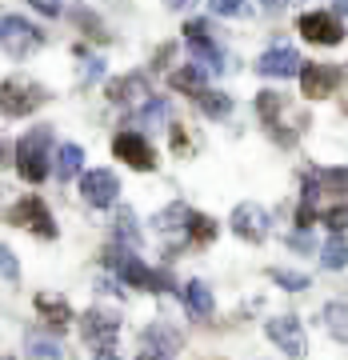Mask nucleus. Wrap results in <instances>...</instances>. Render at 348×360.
Listing matches in <instances>:
<instances>
[{"instance_id":"f257e3e1","label":"nucleus","mask_w":348,"mask_h":360,"mask_svg":"<svg viewBox=\"0 0 348 360\" xmlns=\"http://www.w3.org/2000/svg\"><path fill=\"white\" fill-rule=\"evenodd\" d=\"M108 269H112L124 284H132V288H148V292H168V288H172L168 272L148 269V264L136 257V248H124V245H116V240H112V248H108Z\"/></svg>"},{"instance_id":"f03ea898","label":"nucleus","mask_w":348,"mask_h":360,"mask_svg":"<svg viewBox=\"0 0 348 360\" xmlns=\"http://www.w3.org/2000/svg\"><path fill=\"white\" fill-rule=\"evenodd\" d=\"M52 129H32L25 132L20 141H16V172L28 180V184H40V180L49 176V168H56V160H52Z\"/></svg>"},{"instance_id":"7ed1b4c3","label":"nucleus","mask_w":348,"mask_h":360,"mask_svg":"<svg viewBox=\"0 0 348 360\" xmlns=\"http://www.w3.org/2000/svg\"><path fill=\"white\" fill-rule=\"evenodd\" d=\"M184 40H188V49H193V60L205 68L208 77H220V72L228 68V52L212 40L208 20H188V25H184Z\"/></svg>"},{"instance_id":"20e7f679","label":"nucleus","mask_w":348,"mask_h":360,"mask_svg":"<svg viewBox=\"0 0 348 360\" xmlns=\"http://www.w3.org/2000/svg\"><path fill=\"white\" fill-rule=\"evenodd\" d=\"M8 224H20V229L37 232V236H44V240H56V220H52L49 205L40 200V196H20L13 208H8Z\"/></svg>"},{"instance_id":"39448f33","label":"nucleus","mask_w":348,"mask_h":360,"mask_svg":"<svg viewBox=\"0 0 348 360\" xmlns=\"http://www.w3.org/2000/svg\"><path fill=\"white\" fill-rule=\"evenodd\" d=\"M80 333H84V340H89L96 352H108V348L116 345V336H120V316L108 312V309H89L80 316Z\"/></svg>"},{"instance_id":"423d86ee","label":"nucleus","mask_w":348,"mask_h":360,"mask_svg":"<svg viewBox=\"0 0 348 360\" xmlns=\"http://www.w3.org/2000/svg\"><path fill=\"white\" fill-rule=\"evenodd\" d=\"M264 333H269V340L281 352H288L292 360H304L309 340H304V328H300L297 316H272V321H264Z\"/></svg>"},{"instance_id":"0eeeda50","label":"nucleus","mask_w":348,"mask_h":360,"mask_svg":"<svg viewBox=\"0 0 348 360\" xmlns=\"http://www.w3.org/2000/svg\"><path fill=\"white\" fill-rule=\"evenodd\" d=\"M80 196H84L92 208H112L116 196H120V180H116V172H108V168H92V172L80 176Z\"/></svg>"},{"instance_id":"6e6552de","label":"nucleus","mask_w":348,"mask_h":360,"mask_svg":"<svg viewBox=\"0 0 348 360\" xmlns=\"http://www.w3.org/2000/svg\"><path fill=\"white\" fill-rule=\"evenodd\" d=\"M112 153H116V160H124V165L136 168V172H153V168H156L153 144L144 141L141 132H116Z\"/></svg>"},{"instance_id":"1a4fd4ad","label":"nucleus","mask_w":348,"mask_h":360,"mask_svg":"<svg viewBox=\"0 0 348 360\" xmlns=\"http://www.w3.org/2000/svg\"><path fill=\"white\" fill-rule=\"evenodd\" d=\"M269 224H272V217L260 205H252V200L232 208V232H236L240 240H248V245H260V240L269 236Z\"/></svg>"},{"instance_id":"9d476101","label":"nucleus","mask_w":348,"mask_h":360,"mask_svg":"<svg viewBox=\"0 0 348 360\" xmlns=\"http://www.w3.org/2000/svg\"><path fill=\"white\" fill-rule=\"evenodd\" d=\"M297 28L304 32V40H312V44H340L344 40V28H340V20L336 16H328L324 8H316V13H304L297 20Z\"/></svg>"},{"instance_id":"9b49d317","label":"nucleus","mask_w":348,"mask_h":360,"mask_svg":"<svg viewBox=\"0 0 348 360\" xmlns=\"http://www.w3.org/2000/svg\"><path fill=\"white\" fill-rule=\"evenodd\" d=\"M40 101H44V89H40V84L4 80V116H25V112H32Z\"/></svg>"},{"instance_id":"f8f14e48","label":"nucleus","mask_w":348,"mask_h":360,"mask_svg":"<svg viewBox=\"0 0 348 360\" xmlns=\"http://www.w3.org/2000/svg\"><path fill=\"white\" fill-rule=\"evenodd\" d=\"M0 32H4V52H8V56H25L32 44H40V32L28 25L25 16H4Z\"/></svg>"},{"instance_id":"ddd939ff","label":"nucleus","mask_w":348,"mask_h":360,"mask_svg":"<svg viewBox=\"0 0 348 360\" xmlns=\"http://www.w3.org/2000/svg\"><path fill=\"white\" fill-rule=\"evenodd\" d=\"M260 72L264 77H297L300 68H304V60L297 56V49H288V44H276V49H269L264 56H260Z\"/></svg>"},{"instance_id":"4468645a","label":"nucleus","mask_w":348,"mask_h":360,"mask_svg":"<svg viewBox=\"0 0 348 360\" xmlns=\"http://www.w3.org/2000/svg\"><path fill=\"white\" fill-rule=\"evenodd\" d=\"M336 84H340V72L328 68V65H304L300 68V89H304V96H312V101L328 96Z\"/></svg>"},{"instance_id":"2eb2a0df","label":"nucleus","mask_w":348,"mask_h":360,"mask_svg":"<svg viewBox=\"0 0 348 360\" xmlns=\"http://www.w3.org/2000/svg\"><path fill=\"white\" fill-rule=\"evenodd\" d=\"M184 292V309L193 312L196 321H208V316H212V312H217V300H212V288H208L205 281H188L181 288Z\"/></svg>"},{"instance_id":"dca6fc26","label":"nucleus","mask_w":348,"mask_h":360,"mask_svg":"<svg viewBox=\"0 0 348 360\" xmlns=\"http://www.w3.org/2000/svg\"><path fill=\"white\" fill-rule=\"evenodd\" d=\"M141 340L148 352H156V356H165V360H172V352L181 348V333H172L168 324H148Z\"/></svg>"},{"instance_id":"f3484780","label":"nucleus","mask_w":348,"mask_h":360,"mask_svg":"<svg viewBox=\"0 0 348 360\" xmlns=\"http://www.w3.org/2000/svg\"><path fill=\"white\" fill-rule=\"evenodd\" d=\"M37 312H40V321H49L52 328H65V324L72 321L68 300H65V296H56V292H40L37 296Z\"/></svg>"},{"instance_id":"a211bd4d","label":"nucleus","mask_w":348,"mask_h":360,"mask_svg":"<svg viewBox=\"0 0 348 360\" xmlns=\"http://www.w3.org/2000/svg\"><path fill=\"white\" fill-rule=\"evenodd\" d=\"M321 316H324L328 336H333V340H340V345H348V300H328Z\"/></svg>"},{"instance_id":"6ab92c4d","label":"nucleus","mask_w":348,"mask_h":360,"mask_svg":"<svg viewBox=\"0 0 348 360\" xmlns=\"http://www.w3.org/2000/svg\"><path fill=\"white\" fill-rule=\"evenodd\" d=\"M188 224H193V208H184V205H172L165 208V212H156V229L172 232V236H188Z\"/></svg>"},{"instance_id":"aec40b11","label":"nucleus","mask_w":348,"mask_h":360,"mask_svg":"<svg viewBox=\"0 0 348 360\" xmlns=\"http://www.w3.org/2000/svg\"><path fill=\"white\" fill-rule=\"evenodd\" d=\"M108 96H112L116 104H129V101H144L148 96V84H144V77H136V72H129V77H120L108 84Z\"/></svg>"},{"instance_id":"412c9836","label":"nucleus","mask_w":348,"mask_h":360,"mask_svg":"<svg viewBox=\"0 0 348 360\" xmlns=\"http://www.w3.org/2000/svg\"><path fill=\"white\" fill-rule=\"evenodd\" d=\"M321 264H324L328 272L348 269V240H344V232H333V236L324 240V248H321Z\"/></svg>"},{"instance_id":"4be33fe9","label":"nucleus","mask_w":348,"mask_h":360,"mask_svg":"<svg viewBox=\"0 0 348 360\" xmlns=\"http://www.w3.org/2000/svg\"><path fill=\"white\" fill-rule=\"evenodd\" d=\"M80 168H84V148L80 144H60V153H56V176L60 180H72V176H80Z\"/></svg>"},{"instance_id":"5701e85b","label":"nucleus","mask_w":348,"mask_h":360,"mask_svg":"<svg viewBox=\"0 0 348 360\" xmlns=\"http://www.w3.org/2000/svg\"><path fill=\"white\" fill-rule=\"evenodd\" d=\"M25 348H28V360H65V348H60V340H52V336L28 333Z\"/></svg>"},{"instance_id":"b1692460","label":"nucleus","mask_w":348,"mask_h":360,"mask_svg":"<svg viewBox=\"0 0 348 360\" xmlns=\"http://www.w3.org/2000/svg\"><path fill=\"white\" fill-rule=\"evenodd\" d=\"M205 80H208L205 68H200V65H188V68H176V72H172V89L200 96V92H205Z\"/></svg>"},{"instance_id":"393cba45","label":"nucleus","mask_w":348,"mask_h":360,"mask_svg":"<svg viewBox=\"0 0 348 360\" xmlns=\"http://www.w3.org/2000/svg\"><path fill=\"white\" fill-rule=\"evenodd\" d=\"M196 108L205 116H212V120H224V116L232 112V96H224V92H212V89H205L200 96H196Z\"/></svg>"},{"instance_id":"a878e982","label":"nucleus","mask_w":348,"mask_h":360,"mask_svg":"<svg viewBox=\"0 0 348 360\" xmlns=\"http://www.w3.org/2000/svg\"><path fill=\"white\" fill-rule=\"evenodd\" d=\"M112 240L124 248H141V229H136V217H132L129 208L116 217V229H112Z\"/></svg>"},{"instance_id":"bb28decb","label":"nucleus","mask_w":348,"mask_h":360,"mask_svg":"<svg viewBox=\"0 0 348 360\" xmlns=\"http://www.w3.org/2000/svg\"><path fill=\"white\" fill-rule=\"evenodd\" d=\"M272 281L281 284L284 292H304L309 288V272H288V269H272L269 272Z\"/></svg>"},{"instance_id":"cd10ccee","label":"nucleus","mask_w":348,"mask_h":360,"mask_svg":"<svg viewBox=\"0 0 348 360\" xmlns=\"http://www.w3.org/2000/svg\"><path fill=\"white\" fill-rule=\"evenodd\" d=\"M168 120V101H148L141 108V129H160Z\"/></svg>"},{"instance_id":"c85d7f7f","label":"nucleus","mask_w":348,"mask_h":360,"mask_svg":"<svg viewBox=\"0 0 348 360\" xmlns=\"http://www.w3.org/2000/svg\"><path fill=\"white\" fill-rule=\"evenodd\" d=\"M281 92H260L257 96V112L269 120V129H276V116H281Z\"/></svg>"},{"instance_id":"c756f323","label":"nucleus","mask_w":348,"mask_h":360,"mask_svg":"<svg viewBox=\"0 0 348 360\" xmlns=\"http://www.w3.org/2000/svg\"><path fill=\"white\" fill-rule=\"evenodd\" d=\"M208 8H212L217 16H228V20H245L248 0H208Z\"/></svg>"},{"instance_id":"7c9ffc66","label":"nucleus","mask_w":348,"mask_h":360,"mask_svg":"<svg viewBox=\"0 0 348 360\" xmlns=\"http://www.w3.org/2000/svg\"><path fill=\"white\" fill-rule=\"evenodd\" d=\"M0 276H4V284H20V264H16V257H13L8 245L0 248Z\"/></svg>"},{"instance_id":"2f4dec72","label":"nucleus","mask_w":348,"mask_h":360,"mask_svg":"<svg viewBox=\"0 0 348 360\" xmlns=\"http://www.w3.org/2000/svg\"><path fill=\"white\" fill-rule=\"evenodd\" d=\"M217 236V229H212V220L208 217H200V212H193V224H188V240H212Z\"/></svg>"},{"instance_id":"473e14b6","label":"nucleus","mask_w":348,"mask_h":360,"mask_svg":"<svg viewBox=\"0 0 348 360\" xmlns=\"http://www.w3.org/2000/svg\"><path fill=\"white\" fill-rule=\"evenodd\" d=\"M321 220H324V224H328L333 232H344V229H348V205H333V208H324Z\"/></svg>"},{"instance_id":"72a5a7b5","label":"nucleus","mask_w":348,"mask_h":360,"mask_svg":"<svg viewBox=\"0 0 348 360\" xmlns=\"http://www.w3.org/2000/svg\"><path fill=\"white\" fill-rule=\"evenodd\" d=\"M321 180H324V188H333V193H348V168H328Z\"/></svg>"},{"instance_id":"f704fd0d","label":"nucleus","mask_w":348,"mask_h":360,"mask_svg":"<svg viewBox=\"0 0 348 360\" xmlns=\"http://www.w3.org/2000/svg\"><path fill=\"white\" fill-rule=\"evenodd\" d=\"M288 248H292V252H312V236H309V229L288 232Z\"/></svg>"},{"instance_id":"c9c22d12","label":"nucleus","mask_w":348,"mask_h":360,"mask_svg":"<svg viewBox=\"0 0 348 360\" xmlns=\"http://www.w3.org/2000/svg\"><path fill=\"white\" fill-rule=\"evenodd\" d=\"M32 8H40L44 16H60V0H28Z\"/></svg>"},{"instance_id":"e433bc0d","label":"nucleus","mask_w":348,"mask_h":360,"mask_svg":"<svg viewBox=\"0 0 348 360\" xmlns=\"http://www.w3.org/2000/svg\"><path fill=\"white\" fill-rule=\"evenodd\" d=\"M104 72V60H96V56H89V72H84V80H96Z\"/></svg>"},{"instance_id":"4c0bfd02","label":"nucleus","mask_w":348,"mask_h":360,"mask_svg":"<svg viewBox=\"0 0 348 360\" xmlns=\"http://www.w3.org/2000/svg\"><path fill=\"white\" fill-rule=\"evenodd\" d=\"M260 4H264V13H269V16H276L284 4H288V0H260Z\"/></svg>"},{"instance_id":"58836bf2","label":"nucleus","mask_w":348,"mask_h":360,"mask_svg":"<svg viewBox=\"0 0 348 360\" xmlns=\"http://www.w3.org/2000/svg\"><path fill=\"white\" fill-rule=\"evenodd\" d=\"M96 360H120V356H116L112 348H108V352H96Z\"/></svg>"},{"instance_id":"ea45409f","label":"nucleus","mask_w":348,"mask_h":360,"mask_svg":"<svg viewBox=\"0 0 348 360\" xmlns=\"http://www.w3.org/2000/svg\"><path fill=\"white\" fill-rule=\"evenodd\" d=\"M168 8H184V4H188V0H165Z\"/></svg>"},{"instance_id":"a19ab883","label":"nucleus","mask_w":348,"mask_h":360,"mask_svg":"<svg viewBox=\"0 0 348 360\" xmlns=\"http://www.w3.org/2000/svg\"><path fill=\"white\" fill-rule=\"evenodd\" d=\"M333 4H336V8H340L344 16H348V0H333Z\"/></svg>"},{"instance_id":"79ce46f5","label":"nucleus","mask_w":348,"mask_h":360,"mask_svg":"<svg viewBox=\"0 0 348 360\" xmlns=\"http://www.w3.org/2000/svg\"><path fill=\"white\" fill-rule=\"evenodd\" d=\"M4 360H13V356H4Z\"/></svg>"}]
</instances>
